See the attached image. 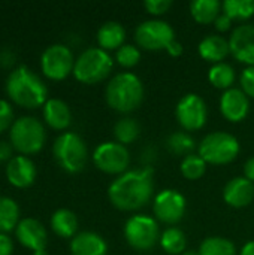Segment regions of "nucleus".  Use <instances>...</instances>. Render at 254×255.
Listing matches in <instances>:
<instances>
[{
	"mask_svg": "<svg viewBox=\"0 0 254 255\" xmlns=\"http://www.w3.org/2000/svg\"><path fill=\"white\" fill-rule=\"evenodd\" d=\"M154 190V170L144 167L139 170H129L120 175L108 188L111 203L124 212L138 211L144 208Z\"/></svg>",
	"mask_w": 254,
	"mask_h": 255,
	"instance_id": "obj_1",
	"label": "nucleus"
},
{
	"mask_svg": "<svg viewBox=\"0 0 254 255\" xmlns=\"http://www.w3.org/2000/svg\"><path fill=\"white\" fill-rule=\"evenodd\" d=\"M7 96L19 106L34 109L46 103L48 90L42 79L28 67L19 66L6 79Z\"/></svg>",
	"mask_w": 254,
	"mask_h": 255,
	"instance_id": "obj_2",
	"label": "nucleus"
},
{
	"mask_svg": "<svg viewBox=\"0 0 254 255\" xmlns=\"http://www.w3.org/2000/svg\"><path fill=\"white\" fill-rule=\"evenodd\" d=\"M106 103L120 114H129L138 109L144 100L142 81L130 72L115 75L105 90Z\"/></svg>",
	"mask_w": 254,
	"mask_h": 255,
	"instance_id": "obj_3",
	"label": "nucleus"
},
{
	"mask_svg": "<svg viewBox=\"0 0 254 255\" xmlns=\"http://www.w3.org/2000/svg\"><path fill=\"white\" fill-rule=\"evenodd\" d=\"M112 64L108 51L102 48H88L75 60L73 75L82 84H97L109 76Z\"/></svg>",
	"mask_w": 254,
	"mask_h": 255,
	"instance_id": "obj_4",
	"label": "nucleus"
},
{
	"mask_svg": "<svg viewBox=\"0 0 254 255\" xmlns=\"http://www.w3.org/2000/svg\"><path fill=\"white\" fill-rule=\"evenodd\" d=\"M52 152L58 166L69 173L81 172L85 167L88 158L84 140L75 133L60 134L54 142Z\"/></svg>",
	"mask_w": 254,
	"mask_h": 255,
	"instance_id": "obj_5",
	"label": "nucleus"
},
{
	"mask_svg": "<svg viewBox=\"0 0 254 255\" xmlns=\"http://www.w3.org/2000/svg\"><path fill=\"white\" fill-rule=\"evenodd\" d=\"M240 154V142L226 131H214L207 134L199 145V155L210 164L232 163Z\"/></svg>",
	"mask_w": 254,
	"mask_h": 255,
	"instance_id": "obj_6",
	"label": "nucleus"
},
{
	"mask_svg": "<svg viewBox=\"0 0 254 255\" xmlns=\"http://www.w3.org/2000/svg\"><path fill=\"white\" fill-rule=\"evenodd\" d=\"M10 143L21 154L39 152L45 143V128L33 117H21L10 127Z\"/></svg>",
	"mask_w": 254,
	"mask_h": 255,
	"instance_id": "obj_7",
	"label": "nucleus"
},
{
	"mask_svg": "<svg viewBox=\"0 0 254 255\" xmlns=\"http://www.w3.org/2000/svg\"><path fill=\"white\" fill-rule=\"evenodd\" d=\"M124 238L133 250L150 251L160 241L157 221L148 215H133L124 226Z\"/></svg>",
	"mask_w": 254,
	"mask_h": 255,
	"instance_id": "obj_8",
	"label": "nucleus"
},
{
	"mask_svg": "<svg viewBox=\"0 0 254 255\" xmlns=\"http://www.w3.org/2000/svg\"><path fill=\"white\" fill-rule=\"evenodd\" d=\"M136 43L147 51H162L175 40V31L166 21L148 19L141 22L135 31Z\"/></svg>",
	"mask_w": 254,
	"mask_h": 255,
	"instance_id": "obj_9",
	"label": "nucleus"
},
{
	"mask_svg": "<svg viewBox=\"0 0 254 255\" xmlns=\"http://www.w3.org/2000/svg\"><path fill=\"white\" fill-rule=\"evenodd\" d=\"M96 167L109 175H123L130 164L127 148L118 142H103L93 152Z\"/></svg>",
	"mask_w": 254,
	"mask_h": 255,
	"instance_id": "obj_10",
	"label": "nucleus"
},
{
	"mask_svg": "<svg viewBox=\"0 0 254 255\" xmlns=\"http://www.w3.org/2000/svg\"><path fill=\"white\" fill-rule=\"evenodd\" d=\"M75 60L72 51L61 43L48 46L40 57V67L45 76L54 81L64 79L70 72H73Z\"/></svg>",
	"mask_w": 254,
	"mask_h": 255,
	"instance_id": "obj_11",
	"label": "nucleus"
},
{
	"mask_svg": "<svg viewBox=\"0 0 254 255\" xmlns=\"http://www.w3.org/2000/svg\"><path fill=\"white\" fill-rule=\"evenodd\" d=\"M175 117L178 124L184 130L187 131L201 130L207 124V118H208L207 103L201 96L195 93L186 94L177 105Z\"/></svg>",
	"mask_w": 254,
	"mask_h": 255,
	"instance_id": "obj_12",
	"label": "nucleus"
},
{
	"mask_svg": "<svg viewBox=\"0 0 254 255\" xmlns=\"http://www.w3.org/2000/svg\"><path fill=\"white\" fill-rule=\"evenodd\" d=\"M154 215L165 224H177L186 214V199L177 190H162L153 203Z\"/></svg>",
	"mask_w": 254,
	"mask_h": 255,
	"instance_id": "obj_13",
	"label": "nucleus"
},
{
	"mask_svg": "<svg viewBox=\"0 0 254 255\" xmlns=\"http://www.w3.org/2000/svg\"><path fill=\"white\" fill-rule=\"evenodd\" d=\"M231 54L249 67L254 66V25L241 24L238 25L229 39Z\"/></svg>",
	"mask_w": 254,
	"mask_h": 255,
	"instance_id": "obj_14",
	"label": "nucleus"
},
{
	"mask_svg": "<svg viewBox=\"0 0 254 255\" xmlns=\"http://www.w3.org/2000/svg\"><path fill=\"white\" fill-rule=\"evenodd\" d=\"M220 111L228 121L240 123L249 115L250 100L241 88L226 90L220 97Z\"/></svg>",
	"mask_w": 254,
	"mask_h": 255,
	"instance_id": "obj_15",
	"label": "nucleus"
},
{
	"mask_svg": "<svg viewBox=\"0 0 254 255\" xmlns=\"http://www.w3.org/2000/svg\"><path fill=\"white\" fill-rule=\"evenodd\" d=\"M15 235H16L18 242L22 247L31 250L33 253L39 250H45L46 230L37 220H33V218L21 220L15 229Z\"/></svg>",
	"mask_w": 254,
	"mask_h": 255,
	"instance_id": "obj_16",
	"label": "nucleus"
},
{
	"mask_svg": "<svg viewBox=\"0 0 254 255\" xmlns=\"http://www.w3.org/2000/svg\"><path fill=\"white\" fill-rule=\"evenodd\" d=\"M225 202L232 208H246L254 199V184L246 176L231 179L223 190Z\"/></svg>",
	"mask_w": 254,
	"mask_h": 255,
	"instance_id": "obj_17",
	"label": "nucleus"
},
{
	"mask_svg": "<svg viewBox=\"0 0 254 255\" xmlns=\"http://www.w3.org/2000/svg\"><path fill=\"white\" fill-rule=\"evenodd\" d=\"M6 176L13 187L27 188L34 182L36 178L34 163L24 155H16L9 160L6 167Z\"/></svg>",
	"mask_w": 254,
	"mask_h": 255,
	"instance_id": "obj_18",
	"label": "nucleus"
},
{
	"mask_svg": "<svg viewBox=\"0 0 254 255\" xmlns=\"http://www.w3.org/2000/svg\"><path fill=\"white\" fill-rule=\"evenodd\" d=\"M72 255H108L105 239L93 232L78 233L70 242Z\"/></svg>",
	"mask_w": 254,
	"mask_h": 255,
	"instance_id": "obj_19",
	"label": "nucleus"
},
{
	"mask_svg": "<svg viewBox=\"0 0 254 255\" xmlns=\"http://www.w3.org/2000/svg\"><path fill=\"white\" fill-rule=\"evenodd\" d=\"M43 118L55 130H64L70 126L72 114L69 106L60 99H48L43 105Z\"/></svg>",
	"mask_w": 254,
	"mask_h": 255,
	"instance_id": "obj_20",
	"label": "nucleus"
},
{
	"mask_svg": "<svg viewBox=\"0 0 254 255\" xmlns=\"http://www.w3.org/2000/svg\"><path fill=\"white\" fill-rule=\"evenodd\" d=\"M229 52H231L229 40L217 34H210L205 39H202L199 43L201 57L214 64L223 63V60L229 55Z\"/></svg>",
	"mask_w": 254,
	"mask_h": 255,
	"instance_id": "obj_21",
	"label": "nucleus"
},
{
	"mask_svg": "<svg viewBox=\"0 0 254 255\" xmlns=\"http://www.w3.org/2000/svg\"><path fill=\"white\" fill-rule=\"evenodd\" d=\"M126 40V30L117 21H108L100 25L97 31V43L102 49H120Z\"/></svg>",
	"mask_w": 254,
	"mask_h": 255,
	"instance_id": "obj_22",
	"label": "nucleus"
},
{
	"mask_svg": "<svg viewBox=\"0 0 254 255\" xmlns=\"http://www.w3.org/2000/svg\"><path fill=\"white\" fill-rule=\"evenodd\" d=\"M51 229L60 238H75L78 230V218L69 209H58L51 217Z\"/></svg>",
	"mask_w": 254,
	"mask_h": 255,
	"instance_id": "obj_23",
	"label": "nucleus"
},
{
	"mask_svg": "<svg viewBox=\"0 0 254 255\" xmlns=\"http://www.w3.org/2000/svg\"><path fill=\"white\" fill-rule=\"evenodd\" d=\"M222 4L219 0H195L190 3V13L199 24H211L220 16Z\"/></svg>",
	"mask_w": 254,
	"mask_h": 255,
	"instance_id": "obj_24",
	"label": "nucleus"
},
{
	"mask_svg": "<svg viewBox=\"0 0 254 255\" xmlns=\"http://www.w3.org/2000/svg\"><path fill=\"white\" fill-rule=\"evenodd\" d=\"M19 220V209L15 200L9 197H0V233H9L16 229Z\"/></svg>",
	"mask_w": 254,
	"mask_h": 255,
	"instance_id": "obj_25",
	"label": "nucleus"
},
{
	"mask_svg": "<svg viewBox=\"0 0 254 255\" xmlns=\"http://www.w3.org/2000/svg\"><path fill=\"white\" fill-rule=\"evenodd\" d=\"M187 239L183 230L177 227H169L163 232L160 236V247L165 250V253L171 255H181L186 251Z\"/></svg>",
	"mask_w": 254,
	"mask_h": 255,
	"instance_id": "obj_26",
	"label": "nucleus"
},
{
	"mask_svg": "<svg viewBox=\"0 0 254 255\" xmlns=\"http://www.w3.org/2000/svg\"><path fill=\"white\" fill-rule=\"evenodd\" d=\"M208 79L216 88L226 91V90H231L235 82V70L231 64H228L225 61L217 63L210 69Z\"/></svg>",
	"mask_w": 254,
	"mask_h": 255,
	"instance_id": "obj_27",
	"label": "nucleus"
},
{
	"mask_svg": "<svg viewBox=\"0 0 254 255\" xmlns=\"http://www.w3.org/2000/svg\"><path fill=\"white\" fill-rule=\"evenodd\" d=\"M139 133H141V127H139L138 121L130 117L118 120L114 126V136H115L117 142L124 146L127 143H132L133 140H136Z\"/></svg>",
	"mask_w": 254,
	"mask_h": 255,
	"instance_id": "obj_28",
	"label": "nucleus"
},
{
	"mask_svg": "<svg viewBox=\"0 0 254 255\" xmlns=\"http://www.w3.org/2000/svg\"><path fill=\"white\" fill-rule=\"evenodd\" d=\"M198 251L201 255H237L235 245L229 239L220 236L207 238Z\"/></svg>",
	"mask_w": 254,
	"mask_h": 255,
	"instance_id": "obj_29",
	"label": "nucleus"
},
{
	"mask_svg": "<svg viewBox=\"0 0 254 255\" xmlns=\"http://www.w3.org/2000/svg\"><path fill=\"white\" fill-rule=\"evenodd\" d=\"M222 9L232 21H246L254 15V0H225Z\"/></svg>",
	"mask_w": 254,
	"mask_h": 255,
	"instance_id": "obj_30",
	"label": "nucleus"
},
{
	"mask_svg": "<svg viewBox=\"0 0 254 255\" xmlns=\"http://www.w3.org/2000/svg\"><path fill=\"white\" fill-rule=\"evenodd\" d=\"M195 139L186 133V131H175L172 133L168 140H166V146L168 149L175 154V155H190L195 149Z\"/></svg>",
	"mask_w": 254,
	"mask_h": 255,
	"instance_id": "obj_31",
	"label": "nucleus"
},
{
	"mask_svg": "<svg viewBox=\"0 0 254 255\" xmlns=\"http://www.w3.org/2000/svg\"><path fill=\"white\" fill-rule=\"evenodd\" d=\"M181 175L189 179V181H198L201 179L205 172H207V163L205 160L201 157V155H195V154H190L187 157L183 158L181 161Z\"/></svg>",
	"mask_w": 254,
	"mask_h": 255,
	"instance_id": "obj_32",
	"label": "nucleus"
},
{
	"mask_svg": "<svg viewBox=\"0 0 254 255\" xmlns=\"http://www.w3.org/2000/svg\"><path fill=\"white\" fill-rule=\"evenodd\" d=\"M139 60H141V52L133 45H123L120 49H117V63L126 69L136 66Z\"/></svg>",
	"mask_w": 254,
	"mask_h": 255,
	"instance_id": "obj_33",
	"label": "nucleus"
},
{
	"mask_svg": "<svg viewBox=\"0 0 254 255\" xmlns=\"http://www.w3.org/2000/svg\"><path fill=\"white\" fill-rule=\"evenodd\" d=\"M241 90L247 97L254 99V66H250L241 73Z\"/></svg>",
	"mask_w": 254,
	"mask_h": 255,
	"instance_id": "obj_34",
	"label": "nucleus"
},
{
	"mask_svg": "<svg viewBox=\"0 0 254 255\" xmlns=\"http://www.w3.org/2000/svg\"><path fill=\"white\" fill-rule=\"evenodd\" d=\"M171 6H172L171 0H147L144 3V7L148 10V13L156 15V16L166 13L171 9Z\"/></svg>",
	"mask_w": 254,
	"mask_h": 255,
	"instance_id": "obj_35",
	"label": "nucleus"
},
{
	"mask_svg": "<svg viewBox=\"0 0 254 255\" xmlns=\"http://www.w3.org/2000/svg\"><path fill=\"white\" fill-rule=\"evenodd\" d=\"M12 118H13V112H12L10 105L6 100L0 99V133L4 131L10 126Z\"/></svg>",
	"mask_w": 254,
	"mask_h": 255,
	"instance_id": "obj_36",
	"label": "nucleus"
},
{
	"mask_svg": "<svg viewBox=\"0 0 254 255\" xmlns=\"http://www.w3.org/2000/svg\"><path fill=\"white\" fill-rule=\"evenodd\" d=\"M214 27H216L219 31L225 33V31L231 30V27H232V19H231L228 15H225V13H220V16H219V18L214 21Z\"/></svg>",
	"mask_w": 254,
	"mask_h": 255,
	"instance_id": "obj_37",
	"label": "nucleus"
},
{
	"mask_svg": "<svg viewBox=\"0 0 254 255\" xmlns=\"http://www.w3.org/2000/svg\"><path fill=\"white\" fill-rule=\"evenodd\" d=\"M12 251H13L12 241L6 235L0 233V255H10Z\"/></svg>",
	"mask_w": 254,
	"mask_h": 255,
	"instance_id": "obj_38",
	"label": "nucleus"
},
{
	"mask_svg": "<svg viewBox=\"0 0 254 255\" xmlns=\"http://www.w3.org/2000/svg\"><path fill=\"white\" fill-rule=\"evenodd\" d=\"M166 52L171 55V57H180L183 54V45L178 42V40H172L168 48H166Z\"/></svg>",
	"mask_w": 254,
	"mask_h": 255,
	"instance_id": "obj_39",
	"label": "nucleus"
},
{
	"mask_svg": "<svg viewBox=\"0 0 254 255\" xmlns=\"http://www.w3.org/2000/svg\"><path fill=\"white\" fill-rule=\"evenodd\" d=\"M244 175L249 181H252L254 184V157L249 158L244 164Z\"/></svg>",
	"mask_w": 254,
	"mask_h": 255,
	"instance_id": "obj_40",
	"label": "nucleus"
},
{
	"mask_svg": "<svg viewBox=\"0 0 254 255\" xmlns=\"http://www.w3.org/2000/svg\"><path fill=\"white\" fill-rule=\"evenodd\" d=\"M12 155V146L6 142H0V161L9 160Z\"/></svg>",
	"mask_w": 254,
	"mask_h": 255,
	"instance_id": "obj_41",
	"label": "nucleus"
},
{
	"mask_svg": "<svg viewBox=\"0 0 254 255\" xmlns=\"http://www.w3.org/2000/svg\"><path fill=\"white\" fill-rule=\"evenodd\" d=\"M240 255H254V241L252 242H247L243 250H241V254Z\"/></svg>",
	"mask_w": 254,
	"mask_h": 255,
	"instance_id": "obj_42",
	"label": "nucleus"
},
{
	"mask_svg": "<svg viewBox=\"0 0 254 255\" xmlns=\"http://www.w3.org/2000/svg\"><path fill=\"white\" fill-rule=\"evenodd\" d=\"M181 255H201L199 251H193V250H189V251H184Z\"/></svg>",
	"mask_w": 254,
	"mask_h": 255,
	"instance_id": "obj_43",
	"label": "nucleus"
},
{
	"mask_svg": "<svg viewBox=\"0 0 254 255\" xmlns=\"http://www.w3.org/2000/svg\"><path fill=\"white\" fill-rule=\"evenodd\" d=\"M33 255H49V254H48L45 250H39V251H34V253H33Z\"/></svg>",
	"mask_w": 254,
	"mask_h": 255,
	"instance_id": "obj_44",
	"label": "nucleus"
}]
</instances>
